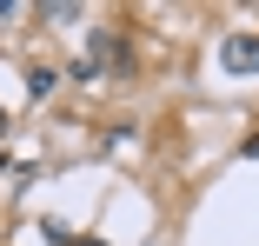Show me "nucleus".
Returning a JSON list of instances; mask_svg holds the SVG:
<instances>
[{
    "label": "nucleus",
    "mask_w": 259,
    "mask_h": 246,
    "mask_svg": "<svg viewBox=\"0 0 259 246\" xmlns=\"http://www.w3.org/2000/svg\"><path fill=\"white\" fill-rule=\"evenodd\" d=\"M220 60H226V73H259V33H226Z\"/></svg>",
    "instance_id": "f257e3e1"
},
{
    "label": "nucleus",
    "mask_w": 259,
    "mask_h": 246,
    "mask_svg": "<svg viewBox=\"0 0 259 246\" xmlns=\"http://www.w3.org/2000/svg\"><path fill=\"white\" fill-rule=\"evenodd\" d=\"M73 246H107V239H73Z\"/></svg>",
    "instance_id": "7ed1b4c3"
},
{
    "label": "nucleus",
    "mask_w": 259,
    "mask_h": 246,
    "mask_svg": "<svg viewBox=\"0 0 259 246\" xmlns=\"http://www.w3.org/2000/svg\"><path fill=\"white\" fill-rule=\"evenodd\" d=\"M54 80H60L54 67H27V93H33V100H47V93H54Z\"/></svg>",
    "instance_id": "f03ea898"
}]
</instances>
